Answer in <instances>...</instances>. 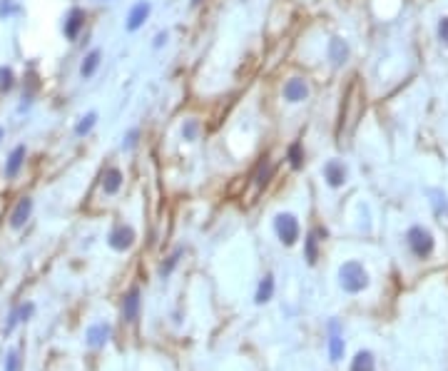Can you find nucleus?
<instances>
[{
  "mask_svg": "<svg viewBox=\"0 0 448 371\" xmlns=\"http://www.w3.org/2000/svg\"><path fill=\"white\" fill-rule=\"evenodd\" d=\"M23 366V359H21V351L15 349H8L5 351V361H3V371H21Z\"/></svg>",
  "mask_w": 448,
  "mask_h": 371,
  "instance_id": "cd10ccee",
  "label": "nucleus"
},
{
  "mask_svg": "<svg viewBox=\"0 0 448 371\" xmlns=\"http://www.w3.org/2000/svg\"><path fill=\"white\" fill-rule=\"evenodd\" d=\"M103 57H105L103 48H97V45L95 48H90L83 55V60H80V65H77V77H80L83 83L92 80V77L100 73V68H103Z\"/></svg>",
  "mask_w": 448,
  "mask_h": 371,
  "instance_id": "4468645a",
  "label": "nucleus"
},
{
  "mask_svg": "<svg viewBox=\"0 0 448 371\" xmlns=\"http://www.w3.org/2000/svg\"><path fill=\"white\" fill-rule=\"evenodd\" d=\"M110 339H112V327L105 322L90 324L88 331H85V344H88L90 349H103Z\"/></svg>",
  "mask_w": 448,
  "mask_h": 371,
  "instance_id": "412c9836",
  "label": "nucleus"
},
{
  "mask_svg": "<svg viewBox=\"0 0 448 371\" xmlns=\"http://www.w3.org/2000/svg\"><path fill=\"white\" fill-rule=\"evenodd\" d=\"M349 371H376V359L369 349L356 351V357L352 359V369Z\"/></svg>",
  "mask_w": 448,
  "mask_h": 371,
  "instance_id": "393cba45",
  "label": "nucleus"
},
{
  "mask_svg": "<svg viewBox=\"0 0 448 371\" xmlns=\"http://www.w3.org/2000/svg\"><path fill=\"white\" fill-rule=\"evenodd\" d=\"M21 13V5L15 0H0V18H13V15Z\"/></svg>",
  "mask_w": 448,
  "mask_h": 371,
  "instance_id": "2f4dec72",
  "label": "nucleus"
},
{
  "mask_svg": "<svg viewBox=\"0 0 448 371\" xmlns=\"http://www.w3.org/2000/svg\"><path fill=\"white\" fill-rule=\"evenodd\" d=\"M202 132H205V127H202V120H200V117H194V115L182 117V120H179V125H177L179 140H182V142H187V144L200 142Z\"/></svg>",
  "mask_w": 448,
  "mask_h": 371,
  "instance_id": "6ab92c4d",
  "label": "nucleus"
},
{
  "mask_svg": "<svg viewBox=\"0 0 448 371\" xmlns=\"http://www.w3.org/2000/svg\"><path fill=\"white\" fill-rule=\"evenodd\" d=\"M274 175H276L274 159H272V157L259 159L256 167H254V172H252V185H254V190H267V187L272 185Z\"/></svg>",
  "mask_w": 448,
  "mask_h": 371,
  "instance_id": "aec40b11",
  "label": "nucleus"
},
{
  "mask_svg": "<svg viewBox=\"0 0 448 371\" xmlns=\"http://www.w3.org/2000/svg\"><path fill=\"white\" fill-rule=\"evenodd\" d=\"M152 0H135L130 8H127V13H124V33H140V30L145 28L147 23L152 18Z\"/></svg>",
  "mask_w": 448,
  "mask_h": 371,
  "instance_id": "6e6552de",
  "label": "nucleus"
},
{
  "mask_svg": "<svg viewBox=\"0 0 448 371\" xmlns=\"http://www.w3.org/2000/svg\"><path fill=\"white\" fill-rule=\"evenodd\" d=\"M326 331H329V359L334 364H339L344 359L346 351V342H344V327L339 319H329L326 324Z\"/></svg>",
  "mask_w": 448,
  "mask_h": 371,
  "instance_id": "2eb2a0df",
  "label": "nucleus"
},
{
  "mask_svg": "<svg viewBox=\"0 0 448 371\" xmlns=\"http://www.w3.org/2000/svg\"><path fill=\"white\" fill-rule=\"evenodd\" d=\"M3 140H5V127L0 125V142H3Z\"/></svg>",
  "mask_w": 448,
  "mask_h": 371,
  "instance_id": "72a5a7b5",
  "label": "nucleus"
},
{
  "mask_svg": "<svg viewBox=\"0 0 448 371\" xmlns=\"http://www.w3.org/2000/svg\"><path fill=\"white\" fill-rule=\"evenodd\" d=\"M124 187V172L120 165H107L100 172V190H103L105 197H115V194L122 192Z\"/></svg>",
  "mask_w": 448,
  "mask_h": 371,
  "instance_id": "ddd939ff",
  "label": "nucleus"
},
{
  "mask_svg": "<svg viewBox=\"0 0 448 371\" xmlns=\"http://www.w3.org/2000/svg\"><path fill=\"white\" fill-rule=\"evenodd\" d=\"M140 142H142V127H140V125H132V127L124 130L122 140H120V150L135 152L140 147Z\"/></svg>",
  "mask_w": 448,
  "mask_h": 371,
  "instance_id": "b1692460",
  "label": "nucleus"
},
{
  "mask_svg": "<svg viewBox=\"0 0 448 371\" xmlns=\"http://www.w3.org/2000/svg\"><path fill=\"white\" fill-rule=\"evenodd\" d=\"M274 274H264L262 279H259V284H256V292H254V304H267L272 302V296H274Z\"/></svg>",
  "mask_w": 448,
  "mask_h": 371,
  "instance_id": "5701e85b",
  "label": "nucleus"
},
{
  "mask_svg": "<svg viewBox=\"0 0 448 371\" xmlns=\"http://www.w3.org/2000/svg\"><path fill=\"white\" fill-rule=\"evenodd\" d=\"M25 162H28V144L18 142L13 150L8 152L5 165H3V177L5 179H18L21 172L25 170Z\"/></svg>",
  "mask_w": 448,
  "mask_h": 371,
  "instance_id": "f8f14e48",
  "label": "nucleus"
},
{
  "mask_svg": "<svg viewBox=\"0 0 448 371\" xmlns=\"http://www.w3.org/2000/svg\"><path fill=\"white\" fill-rule=\"evenodd\" d=\"M436 40L443 50H448V15H441L436 21Z\"/></svg>",
  "mask_w": 448,
  "mask_h": 371,
  "instance_id": "c85d7f7f",
  "label": "nucleus"
},
{
  "mask_svg": "<svg viewBox=\"0 0 448 371\" xmlns=\"http://www.w3.org/2000/svg\"><path fill=\"white\" fill-rule=\"evenodd\" d=\"M324 57L334 70H344L354 57V48H352V42H349V38H344V35H339V33H331L329 38H326Z\"/></svg>",
  "mask_w": 448,
  "mask_h": 371,
  "instance_id": "20e7f679",
  "label": "nucleus"
},
{
  "mask_svg": "<svg viewBox=\"0 0 448 371\" xmlns=\"http://www.w3.org/2000/svg\"><path fill=\"white\" fill-rule=\"evenodd\" d=\"M97 3H110V0H97Z\"/></svg>",
  "mask_w": 448,
  "mask_h": 371,
  "instance_id": "f704fd0d",
  "label": "nucleus"
},
{
  "mask_svg": "<svg viewBox=\"0 0 448 371\" xmlns=\"http://www.w3.org/2000/svg\"><path fill=\"white\" fill-rule=\"evenodd\" d=\"M182 255H185V249L182 247H177V249H172L170 255H167V259L159 264V277L162 279H167V277L172 274L174 269H177V264H179V259H182Z\"/></svg>",
  "mask_w": 448,
  "mask_h": 371,
  "instance_id": "bb28decb",
  "label": "nucleus"
},
{
  "mask_svg": "<svg viewBox=\"0 0 448 371\" xmlns=\"http://www.w3.org/2000/svg\"><path fill=\"white\" fill-rule=\"evenodd\" d=\"M339 277V287L344 289L346 294H361L364 289H369L371 279H369V272L358 259H349L344 261L337 272Z\"/></svg>",
  "mask_w": 448,
  "mask_h": 371,
  "instance_id": "f257e3e1",
  "label": "nucleus"
},
{
  "mask_svg": "<svg viewBox=\"0 0 448 371\" xmlns=\"http://www.w3.org/2000/svg\"><path fill=\"white\" fill-rule=\"evenodd\" d=\"M140 309H142V292L140 287H130L122 296V322L135 324L140 319Z\"/></svg>",
  "mask_w": 448,
  "mask_h": 371,
  "instance_id": "f3484780",
  "label": "nucleus"
},
{
  "mask_svg": "<svg viewBox=\"0 0 448 371\" xmlns=\"http://www.w3.org/2000/svg\"><path fill=\"white\" fill-rule=\"evenodd\" d=\"M33 314H35V304L33 302L15 304L13 309L8 311V319H5V324H3V334H5V337H10V334L18 329V324L28 322Z\"/></svg>",
  "mask_w": 448,
  "mask_h": 371,
  "instance_id": "dca6fc26",
  "label": "nucleus"
},
{
  "mask_svg": "<svg viewBox=\"0 0 448 371\" xmlns=\"http://www.w3.org/2000/svg\"><path fill=\"white\" fill-rule=\"evenodd\" d=\"M33 209H35V200L30 197V194L18 197L15 205H13V209H10V214H8V227L13 229V232L23 229L25 225H28L30 217H33Z\"/></svg>",
  "mask_w": 448,
  "mask_h": 371,
  "instance_id": "9b49d317",
  "label": "nucleus"
},
{
  "mask_svg": "<svg viewBox=\"0 0 448 371\" xmlns=\"http://www.w3.org/2000/svg\"><path fill=\"white\" fill-rule=\"evenodd\" d=\"M321 177L329 190H344L349 182V165L341 157H329L321 165Z\"/></svg>",
  "mask_w": 448,
  "mask_h": 371,
  "instance_id": "1a4fd4ad",
  "label": "nucleus"
},
{
  "mask_svg": "<svg viewBox=\"0 0 448 371\" xmlns=\"http://www.w3.org/2000/svg\"><path fill=\"white\" fill-rule=\"evenodd\" d=\"M326 237H329V229L321 227V225L311 227L309 232L304 234V259H306L309 267H317L319 255H321V244H324Z\"/></svg>",
  "mask_w": 448,
  "mask_h": 371,
  "instance_id": "9d476101",
  "label": "nucleus"
},
{
  "mask_svg": "<svg viewBox=\"0 0 448 371\" xmlns=\"http://www.w3.org/2000/svg\"><path fill=\"white\" fill-rule=\"evenodd\" d=\"M306 144H304V140H291L289 144H287V150H284V162L289 165L291 172H302L304 167H306Z\"/></svg>",
  "mask_w": 448,
  "mask_h": 371,
  "instance_id": "a211bd4d",
  "label": "nucleus"
},
{
  "mask_svg": "<svg viewBox=\"0 0 448 371\" xmlns=\"http://www.w3.org/2000/svg\"><path fill=\"white\" fill-rule=\"evenodd\" d=\"M170 38H172V33L167 28H159L157 33L152 35V50H162L170 45Z\"/></svg>",
  "mask_w": 448,
  "mask_h": 371,
  "instance_id": "7c9ffc66",
  "label": "nucleus"
},
{
  "mask_svg": "<svg viewBox=\"0 0 448 371\" xmlns=\"http://www.w3.org/2000/svg\"><path fill=\"white\" fill-rule=\"evenodd\" d=\"M135 244H137V229L132 227L130 222H118V225L107 232V247H110L112 252L124 255V252H130Z\"/></svg>",
  "mask_w": 448,
  "mask_h": 371,
  "instance_id": "0eeeda50",
  "label": "nucleus"
},
{
  "mask_svg": "<svg viewBox=\"0 0 448 371\" xmlns=\"http://www.w3.org/2000/svg\"><path fill=\"white\" fill-rule=\"evenodd\" d=\"M406 247L408 252L416 257V259H428V257L434 255L436 249V237L434 232L428 227H423V225H411V227L406 229Z\"/></svg>",
  "mask_w": 448,
  "mask_h": 371,
  "instance_id": "7ed1b4c3",
  "label": "nucleus"
},
{
  "mask_svg": "<svg viewBox=\"0 0 448 371\" xmlns=\"http://www.w3.org/2000/svg\"><path fill=\"white\" fill-rule=\"evenodd\" d=\"M18 85V75L10 65H0V95H10Z\"/></svg>",
  "mask_w": 448,
  "mask_h": 371,
  "instance_id": "a878e982",
  "label": "nucleus"
},
{
  "mask_svg": "<svg viewBox=\"0 0 448 371\" xmlns=\"http://www.w3.org/2000/svg\"><path fill=\"white\" fill-rule=\"evenodd\" d=\"M302 3H304V0H302Z\"/></svg>",
  "mask_w": 448,
  "mask_h": 371,
  "instance_id": "c9c22d12",
  "label": "nucleus"
},
{
  "mask_svg": "<svg viewBox=\"0 0 448 371\" xmlns=\"http://www.w3.org/2000/svg\"><path fill=\"white\" fill-rule=\"evenodd\" d=\"M85 28H88V10L83 5H70L68 13L62 15V38L68 42H77Z\"/></svg>",
  "mask_w": 448,
  "mask_h": 371,
  "instance_id": "423d86ee",
  "label": "nucleus"
},
{
  "mask_svg": "<svg viewBox=\"0 0 448 371\" xmlns=\"http://www.w3.org/2000/svg\"><path fill=\"white\" fill-rule=\"evenodd\" d=\"M431 205H434V209H436V214H441V212H446L448 209V200H446V192L443 190H431Z\"/></svg>",
  "mask_w": 448,
  "mask_h": 371,
  "instance_id": "c756f323",
  "label": "nucleus"
},
{
  "mask_svg": "<svg viewBox=\"0 0 448 371\" xmlns=\"http://www.w3.org/2000/svg\"><path fill=\"white\" fill-rule=\"evenodd\" d=\"M97 123H100V112H97V110L83 112V115H80V117L75 120V125H73V135H75L77 140L90 138V135L95 132Z\"/></svg>",
  "mask_w": 448,
  "mask_h": 371,
  "instance_id": "4be33fe9",
  "label": "nucleus"
},
{
  "mask_svg": "<svg viewBox=\"0 0 448 371\" xmlns=\"http://www.w3.org/2000/svg\"><path fill=\"white\" fill-rule=\"evenodd\" d=\"M272 227H274L276 240L282 242L284 247H294L302 240V222L294 212H276Z\"/></svg>",
  "mask_w": 448,
  "mask_h": 371,
  "instance_id": "39448f33",
  "label": "nucleus"
},
{
  "mask_svg": "<svg viewBox=\"0 0 448 371\" xmlns=\"http://www.w3.org/2000/svg\"><path fill=\"white\" fill-rule=\"evenodd\" d=\"M200 5H205V0H189V8H192V10H197Z\"/></svg>",
  "mask_w": 448,
  "mask_h": 371,
  "instance_id": "473e14b6",
  "label": "nucleus"
},
{
  "mask_svg": "<svg viewBox=\"0 0 448 371\" xmlns=\"http://www.w3.org/2000/svg\"><path fill=\"white\" fill-rule=\"evenodd\" d=\"M314 95V88H311V80L306 75H289L279 88V97H282L284 105L289 107H299V105H306Z\"/></svg>",
  "mask_w": 448,
  "mask_h": 371,
  "instance_id": "f03ea898",
  "label": "nucleus"
}]
</instances>
